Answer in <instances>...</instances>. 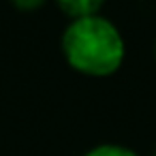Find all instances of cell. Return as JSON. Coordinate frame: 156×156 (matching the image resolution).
I'll return each instance as SVG.
<instances>
[{"instance_id": "2", "label": "cell", "mask_w": 156, "mask_h": 156, "mask_svg": "<svg viewBox=\"0 0 156 156\" xmlns=\"http://www.w3.org/2000/svg\"><path fill=\"white\" fill-rule=\"evenodd\" d=\"M56 2L62 9V13H66L71 20H81L96 15L105 0H56Z\"/></svg>"}, {"instance_id": "3", "label": "cell", "mask_w": 156, "mask_h": 156, "mask_svg": "<svg viewBox=\"0 0 156 156\" xmlns=\"http://www.w3.org/2000/svg\"><path fill=\"white\" fill-rule=\"evenodd\" d=\"M83 156H137L133 150L124 147V145H115V143H105V145H96L90 152H86Z\"/></svg>"}, {"instance_id": "4", "label": "cell", "mask_w": 156, "mask_h": 156, "mask_svg": "<svg viewBox=\"0 0 156 156\" xmlns=\"http://www.w3.org/2000/svg\"><path fill=\"white\" fill-rule=\"evenodd\" d=\"M11 2H13V7H17L22 11H34L39 7H43L47 0H11Z\"/></svg>"}, {"instance_id": "5", "label": "cell", "mask_w": 156, "mask_h": 156, "mask_svg": "<svg viewBox=\"0 0 156 156\" xmlns=\"http://www.w3.org/2000/svg\"><path fill=\"white\" fill-rule=\"evenodd\" d=\"M154 54H156V45H154Z\"/></svg>"}, {"instance_id": "1", "label": "cell", "mask_w": 156, "mask_h": 156, "mask_svg": "<svg viewBox=\"0 0 156 156\" xmlns=\"http://www.w3.org/2000/svg\"><path fill=\"white\" fill-rule=\"evenodd\" d=\"M62 54L66 62L90 77H107L124 62V39L120 30L103 15L71 20L62 34Z\"/></svg>"}]
</instances>
